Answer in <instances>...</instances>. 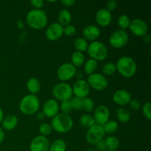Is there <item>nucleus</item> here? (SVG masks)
I'll list each match as a JSON object with an SVG mask.
<instances>
[{"label":"nucleus","instance_id":"23","mask_svg":"<svg viewBox=\"0 0 151 151\" xmlns=\"http://www.w3.org/2000/svg\"><path fill=\"white\" fill-rule=\"evenodd\" d=\"M116 116L118 121L121 123H127L131 119V116L130 112L123 108H119L116 111Z\"/></svg>","mask_w":151,"mask_h":151},{"label":"nucleus","instance_id":"22","mask_svg":"<svg viewBox=\"0 0 151 151\" xmlns=\"http://www.w3.org/2000/svg\"><path fill=\"white\" fill-rule=\"evenodd\" d=\"M27 88L30 93V94H37L41 89V83L36 78H29L27 83Z\"/></svg>","mask_w":151,"mask_h":151},{"label":"nucleus","instance_id":"47","mask_svg":"<svg viewBox=\"0 0 151 151\" xmlns=\"http://www.w3.org/2000/svg\"><path fill=\"white\" fill-rule=\"evenodd\" d=\"M3 119H4V112H3L2 109L0 108V123L2 122Z\"/></svg>","mask_w":151,"mask_h":151},{"label":"nucleus","instance_id":"6","mask_svg":"<svg viewBox=\"0 0 151 151\" xmlns=\"http://www.w3.org/2000/svg\"><path fill=\"white\" fill-rule=\"evenodd\" d=\"M52 94L55 100L63 102L70 100L73 93L70 85L66 83H59L53 87Z\"/></svg>","mask_w":151,"mask_h":151},{"label":"nucleus","instance_id":"46","mask_svg":"<svg viewBox=\"0 0 151 151\" xmlns=\"http://www.w3.org/2000/svg\"><path fill=\"white\" fill-rule=\"evenodd\" d=\"M17 26L19 29H23L24 27V23L22 22V21L19 20V21H17Z\"/></svg>","mask_w":151,"mask_h":151},{"label":"nucleus","instance_id":"1","mask_svg":"<svg viewBox=\"0 0 151 151\" xmlns=\"http://www.w3.org/2000/svg\"><path fill=\"white\" fill-rule=\"evenodd\" d=\"M26 21L28 25L32 29H41L47 26L48 18L44 10L32 9L27 14Z\"/></svg>","mask_w":151,"mask_h":151},{"label":"nucleus","instance_id":"3","mask_svg":"<svg viewBox=\"0 0 151 151\" xmlns=\"http://www.w3.org/2000/svg\"><path fill=\"white\" fill-rule=\"evenodd\" d=\"M51 126L52 130L60 134L69 132L73 127V120L69 114H58L52 118Z\"/></svg>","mask_w":151,"mask_h":151},{"label":"nucleus","instance_id":"41","mask_svg":"<svg viewBox=\"0 0 151 151\" xmlns=\"http://www.w3.org/2000/svg\"><path fill=\"white\" fill-rule=\"evenodd\" d=\"M106 10H107L108 11L111 13V12L113 11V10H114L116 8V7H117V3L114 0H111V1H109L106 3Z\"/></svg>","mask_w":151,"mask_h":151},{"label":"nucleus","instance_id":"20","mask_svg":"<svg viewBox=\"0 0 151 151\" xmlns=\"http://www.w3.org/2000/svg\"><path fill=\"white\" fill-rule=\"evenodd\" d=\"M2 128L6 131H13L18 125V119L14 115H8L1 122Z\"/></svg>","mask_w":151,"mask_h":151},{"label":"nucleus","instance_id":"10","mask_svg":"<svg viewBox=\"0 0 151 151\" xmlns=\"http://www.w3.org/2000/svg\"><path fill=\"white\" fill-rule=\"evenodd\" d=\"M76 67L71 63H64L60 65L57 71V76L61 81H68L76 75Z\"/></svg>","mask_w":151,"mask_h":151},{"label":"nucleus","instance_id":"26","mask_svg":"<svg viewBox=\"0 0 151 151\" xmlns=\"http://www.w3.org/2000/svg\"><path fill=\"white\" fill-rule=\"evenodd\" d=\"M79 122L81 126L85 128H90L96 124L94 116L91 114H88L81 116Z\"/></svg>","mask_w":151,"mask_h":151},{"label":"nucleus","instance_id":"8","mask_svg":"<svg viewBox=\"0 0 151 151\" xmlns=\"http://www.w3.org/2000/svg\"><path fill=\"white\" fill-rule=\"evenodd\" d=\"M128 32L122 29H117L111 35L109 38V43L114 48L120 49L125 47L128 42Z\"/></svg>","mask_w":151,"mask_h":151},{"label":"nucleus","instance_id":"16","mask_svg":"<svg viewBox=\"0 0 151 151\" xmlns=\"http://www.w3.org/2000/svg\"><path fill=\"white\" fill-rule=\"evenodd\" d=\"M59 104L55 99H49L44 103L43 106V111L44 116L48 118H53L58 114Z\"/></svg>","mask_w":151,"mask_h":151},{"label":"nucleus","instance_id":"30","mask_svg":"<svg viewBox=\"0 0 151 151\" xmlns=\"http://www.w3.org/2000/svg\"><path fill=\"white\" fill-rule=\"evenodd\" d=\"M103 127L105 133H107V134H113V133L116 132L117 131L118 128H119V125H118V123L116 121L109 120Z\"/></svg>","mask_w":151,"mask_h":151},{"label":"nucleus","instance_id":"14","mask_svg":"<svg viewBox=\"0 0 151 151\" xmlns=\"http://www.w3.org/2000/svg\"><path fill=\"white\" fill-rule=\"evenodd\" d=\"M63 34V27L59 23L54 22L46 29V36L48 40L55 41L58 40Z\"/></svg>","mask_w":151,"mask_h":151},{"label":"nucleus","instance_id":"43","mask_svg":"<svg viewBox=\"0 0 151 151\" xmlns=\"http://www.w3.org/2000/svg\"><path fill=\"white\" fill-rule=\"evenodd\" d=\"M60 3L66 7H72L75 4V0H61Z\"/></svg>","mask_w":151,"mask_h":151},{"label":"nucleus","instance_id":"48","mask_svg":"<svg viewBox=\"0 0 151 151\" xmlns=\"http://www.w3.org/2000/svg\"><path fill=\"white\" fill-rule=\"evenodd\" d=\"M144 40H145V42H147V43H150V35H146L145 36H144Z\"/></svg>","mask_w":151,"mask_h":151},{"label":"nucleus","instance_id":"15","mask_svg":"<svg viewBox=\"0 0 151 151\" xmlns=\"http://www.w3.org/2000/svg\"><path fill=\"white\" fill-rule=\"evenodd\" d=\"M50 145V142L47 137L37 136L31 141L29 150L30 151H48Z\"/></svg>","mask_w":151,"mask_h":151},{"label":"nucleus","instance_id":"31","mask_svg":"<svg viewBox=\"0 0 151 151\" xmlns=\"http://www.w3.org/2000/svg\"><path fill=\"white\" fill-rule=\"evenodd\" d=\"M117 22L118 25L121 28V29L125 30V29L129 27L130 23H131V19H130L129 16L125 14H123L119 16Z\"/></svg>","mask_w":151,"mask_h":151},{"label":"nucleus","instance_id":"28","mask_svg":"<svg viewBox=\"0 0 151 151\" xmlns=\"http://www.w3.org/2000/svg\"><path fill=\"white\" fill-rule=\"evenodd\" d=\"M66 144L63 139H58L50 145L48 151H66Z\"/></svg>","mask_w":151,"mask_h":151},{"label":"nucleus","instance_id":"45","mask_svg":"<svg viewBox=\"0 0 151 151\" xmlns=\"http://www.w3.org/2000/svg\"><path fill=\"white\" fill-rule=\"evenodd\" d=\"M45 116H44V113L42 111H38L36 114V118L38 120H43L44 119Z\"/></svg>","mask_w":151,"mask_h":151},{"label":"nucleus","instance_id":"29","mask_svg":"<svg viewBox=\"0 0 151 151\" xmlns=\"http://www.w3.org/2000/svg\"><path fill=\"white\" fill-rule=\"evenodd\" d=\"M106 145V147L109 150H114L119 148V140L116 137H109L105 140Z\"/></svg>","mask_w":151,"mask_h":151},{"label":"nucleus","instance_id":"5","mask_svg":"<svg viewBox=\"0 0 151 151\" xmlns=\"http://www.w3.org/2000/svg\"><path fill=\"white\" fill-rule=\"evenodd\" d=\"M88 55L91 59H94L96 61H102L105 60L108 57L107 47L104 44L100 41H92L89 45L88 46L87 49Z\"/></svg>","mask_w":151,"mask_h":151},{"label":"nucleus","instance_id":"4","mask_svg":"<svg viewBox=\"0 0 151 151\" xmlns=\"http://www.w3.org/2000/svg\"><path fill=\"white\" fill-rule=\"evenodd\" d=\"M40 101L35 94H27L24 96L19 103V110L25 115H32L39 110Z\"/></svg>","mask_w":151,"mask_h":151},{"label":"nucleus","instance_id":"9","mask_svg":"<svg viewBox=\"0 0 151 151\" xmlns=\"http://www.w3.org/2000/svg\"><path fill=\"white\" fill-rule=\"evenodd\" d=\"M105 134L106 133L103 129V127L102 125L95 124L92 127L88 128L86 133V139L89 144L96 145L100 140L103 139Z\"/></svg>","mask_w":151,"mask_h":151},{"label":"nucleus","instance_id":"11","mask_svg":"<svg viewBox=\"0 0 151 151\" xmlns=\"http://www.w3.org/2000/svg\"><path fill=\"white\" fill-rule=\"evenodd\" d=\"M131 32L137 37H144L148 32V26L144 20L134 19L131 20L129 27Z\"/></svg>","mask_w":151,"mask_h":151},{"label":"nucleus","instance_id":"42","mask_svg":"<svg viewBox=\"0 0 151 151\" xmlns=\"http://www.w3.org/2000/svg\"><path fill=\"white\" fill-rule=\"evenodd\" d=\"M96 146V148L100 151H105L107 150V147H106V142H105L104 139L100 140V142L97 143L96 145H94Z\"/></svg>","mask_w":151,"mask_h":151},{"label":"nucleus","instance_id":"34","mask_svg":"<svg viewBox=\"0 0 151 151\" xmlns=\"http://www.w3.org/2000/svg\"><path fill=\"white\" fill-rule=\"evenodd\" d=\"M38 131H39V133L41 134V136L46 137L52 134V128L50 124L45 122V123H42L40 125L39 128H38Z\"/></svg>","mask_w":151,"mask_h":151},{"label":"nucleus","instance_id":"19","mask_svg":"<svg viewBox=\"0 0 151 151\" xmlns=\"http://www.w3.org/2000/svg\"><path fill=\"white\" fill-rule=\"evenodd\" d=\"M100 29L95 25H88L83 30V38L91 41H95L100 36Z\"/></svg>","mask_w":151,"mask_h":151},{"label":"nucleus","instance_id":"44","mask_svg":"<svg viewBox=\"0 0 151 151\" xmlns=\"http://www.w3.org/2000/svg\"><path fill=\"white\" fill-rule=\"evenodd\" d=\"M5 138V136H4V132L3 128L0 126V143L3 142Z\"/></svg>","mask_w":151,"mask_h":151},{"label":"nucleus","instance_id":"24","mask_svg":"<svg viewBox=\"0 0 151 151\" xmlns=\"http://www.w3.org/2000/svg\"><path fill=\"white\" fill-rule=\"evenodd\" d=\"M72 64L75 67H81L85 63V56L83 53L80 52H74L71 56Z\"/></svg>","mask_w":151,"mask_h":151},{"label":"nucleus","instance_id":"13","mask_svg":"<svg viewBox=\"0 0 151 151\" xmlns=\"http://www.w3.org/2000/svg\"><path fill=\"white\" fill-rule=\"evenodd\" d=\"M93 116L97 125L103 126L109 120L110 111L107 106L100 105L95 109Z\"/></svg>","mask_w":151,"mask_h":151},{"label":"nucleus","instance_id":"36","mask_svg":"<svg viewBox=\"0 0 151 151\" xmlns=\"http://www.w3.org/2000/svg\"><path fill=\"white\" fill-rule=\"evenodd\" d=\"M71 105H72V109L75 110H81L82 109L83 106V99L78 98V97H72L70 100Z\"/></svg>","mask_w":151,"mask_h":151},{"label":"nucleus","instance_id":"27","mask_svg":"<svg viewBox=\"0 0 151 151\" xmlns=\"http://www.w3.org/2000/svg\"><path fill=\"white\" fill-rule=\"evenodd\" d=\"M97 69V61L94 59H88L84 63V72L87 75H90L94 73Z\"/></svg>","mask_w":151,"mask_h":151},{"label":"nucleus","instance_id":"32","mask_svg":"<svg viewBox=\"0 0 151 151\" xmlns=\"http://www.w3.org/2000/svg\"><path fill=\"white\" fill-rule=\"evenodd\" d=\"M116 71V65L114 63H110V62L105 63L102 68V72L106 76H111V75H114Z\"/></svg>","mask_w":151,"mask_h":151},{"label":"nucleus","instance_id":"38","mask_svg":"<svg viewBox=\"0 0 151 151\" xmlns=\"http://www.w3.org/2000/svg\"><path fill=\"white\" fill-rule=\"evenodd\" d=\"M77 29L74 25L69 24L63 27V34L68 37H72L76 34Z\"/></svg>","mask_w":151,"mask_h":151},{"label":"nucleus","instance_id":"18","mask_svg":"<svg viewBox=\"0 0 151 151\" xmlns=\"http://www.w3.org/2000/svg\"><path fill=\"white\" fill-rule=\"evenodd\" d=\"M95 20L98 25L105 27L109 26L111 22L112 15L110 12H109L106 9H100L96 13Z\"/></svg>","mask_w":151,"mask_h":151},{"label":"nucleus","instance_id":"39","mask_svg":"<svg viewBox=\"0 0 151 151\" xmlns=\"http://www.w3.org/2000/svg\"><path fill=\"white\" fill-rule=\"evenodd\" d=\"M128 105H129L130 109L132 111H137L141 109V103L137 99H131Z\"/></svg>","mask_w":151,"mask_h":151},{"label":"nucleus","instance_id":"33","mask_svg":"<svg viewBox=\"0 0 151 151\" xmlns=\"http://www.w3.org/2000/svg\"><path fill=\"white\" fill-rule=\"evenodd\" d=\"M83 110L86 112H91L94 109V103L93 100L89 97H86L83 99Z\"/></svg>","mask_w":151,"mask_h":151},{"label":"nucleus","instance_id":"37","mask_svg":"<svg viewBox=\"0 0 151 151\" xmlns=\"http://www.w3.org/2000/svg\"><path fill=\"white\" fill-rule=\"evenodd\" d=\"M142 114L147 120H151V103L150 102H146L142 106Z\"/></svg>","mask_w":151,"mask_h":151},{"label":"nucleus","instance_id":"49","mask_svg":"<svg viewBox=\"0 0 151 151\" xmlns=\"http://www.w3.org/2000/svg\"><path fill=\"white\" fill-rule=\"evenodd\" d=\"M105 151H116V150H109V149H107V150H105Z\"/></svg>","mask_w":151,"mask_h":151},{"label":"nucleus","instance_id":"25","mask_svg":"<svg viewBox=\"0 0 151 151\" xmlns=\"http://www.w3.org/2000/svg\"><path fill=\"white\" fill-rule=\"evenodd\" d=\"M73 45L74 47L75 48V50H77V52H80L83 53V52L86 51L87 49H88V44L85 38H81V37H78V38L75 39Z\"/></svg>","mask_w":151,"mask_h":151},{"label":"nucleus","instance_id":"12","mask_svg":"<svg viewBox=\"0 0 151 151\" xmlns=\"http://www.w3.org/2000/svg\"><path fill=\"white\" fill-rule=\"evenodd\" d=\"M72 93L78 98L83 99L88 97L90 93V86L86 81L83 79L78 80L72 87Z\"/></svg>","mask_w":151,"mask_h":151},{"label":"nucleus","instance_id":"17","mask_svg":"<svg viewBox=\"0 0 151 151\" xmlns=\"http://www.w3.org/2000/svg\"><path fill=\"white\" fill-rule=\"evenodd\" d=\"M113 101L119 106H124L128 105L131 100V94L126 90L120 89L115 91L112 96Z\"/></svg>","mask_w":151,"mask_h":151},{"label":"nucleus","instance_id":"35","mask_svg":"<svg viewBox=\"0 0 151 151\" xmlns=\"http://www.w3.org/2000/svg\"><path fill=\"white\" fill-rule=\"evenodd\" d=\"M59 110L62 111V114H69L73 109H72V105H71L70 100L61 102L60 105L59 106Z\"/></svg>","mask_w":151,"mask_h":151},{"label":"nucleus","instance_id":"50","mask_svg":"<svg viewBox=\"0 0 151 151\" xmlns=\"http://www.w3.org/2000/svg\"><path fill=\"white\" fill-rule=\"evenodd\" d=\"M86 151H97V150H91V149H90V150H86Z\"/></svg>","mask_w":151,"mask_h":151},{"label":"nucleus","instance_id":"21","mask_svg":"<svg viewBox=\"0 0 151 151\" xmlns=\"http://www.w3.org/2000/svg\"><path fill=\"white\" fill-rule=\"evenodd\" d=\"M58 19V23L61 26L66 27L69 25L72 22V14L66 9H62L59 11Z\"/></svg>","mask_w":151,"mask_h":151},{"label":"nucleus","instance_id":"40","mask_svg":"<svg viewBox=\"0 0 151 151\" xmlns=\"http://www.w3.org/2000/svg\"><path fill=\"white\" fill-rule=\"evenodd\" d=\"M30 4L36 10H41L44 7V2L43 0H31Z\"/></svg>","mask_w":151,"mask_h":151},{"label":"nucleus","instance_id":"2","mask_svg":"<svg viewBox=\"0 0 151 151\" xmlns=\"http://www.w3.org/2000/svg\"><path fill=\"white\" fill-rule=\"evenodd\" d=\"M116 69L122 77L131 78L135 75L137 70V66L134 59L128 56H123L118 59Z\"/></svg>","mask_w":151,"mask_h":151},{"label":"nucleus","instance_id":"7","mask_svg":"<svg viewBox=\"0 0 151 151\" xmlns=\"http://www.w3.org/2000/svg\"><path fill=\"white\" fill-rule=\"evenodd\" d=\"M86 81L90 88L99 91L105 90L109 85V82L106 77H104V75L102 74L96 72L88 75Z\"/></svg>","mask_w":151,"mask_h":151}]
</instances>
